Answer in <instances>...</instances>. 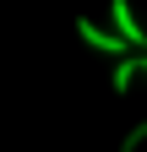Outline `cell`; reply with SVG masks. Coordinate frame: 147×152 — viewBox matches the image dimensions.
I'll return each mask as SVG.
<instances>
[{
	"mask_svg": "<svg viewBox=\"0 0 147 152\" xmlns=\"http://www.w3.org/2000/svg\"><path fill=\"white\" fill-rule=\"evenodd\" d=\"M109 22H115V33H120L131 49H147V33H142V22H136L131 0H109Z\"/></svg>",
	"mask_w": 147,
	"mask_h": 152,
	"instance_id": "cell-1",
	"label": "cell"
},
{
	"mask_svg": "<svg viewBox=\"0 0 147 152\" xmlns=\"http://www.w3.org/2000/svg\"><path fill=\"white\" fill-rule=\"evenodd\" d=\"M76 33H82V44H93V49H104V54H120V60H125V49H131L120 33H109V27H93L87 16L76 22Z\"/></svg>",
	"mask_w": 147,
	"mask_h": 152,
	"instance_id": "cell-2",
	"label": "cell"
},
{
	"mask_svg": "<svg viewBox=\"0 0 147 152\" xmlns=\"http://www.w3.org/2000/svg\"><path fill=\"white\" fill-rule=\"evenodd\" d=\"M136 71H142V60H131V54H125V60L115 65V76H109V87L125 98V92H131V82H136Z\"/></svg>",
	"mask_w": 147,
	"mask_h": 152,
	"instance_id": "cell-3",
	"label": "cell"
},
{
	"mask_svg": "<svg viewBox=\"0 0 147 152\" xmlns=\"http://www.w3.org/2000/svg\"><path fill=\"white\" fill-rule=\"evenodd\" d=\"M142 141H147V120L125 130V141H120V152H142Z\"/></svg>",
	"mask_w": 147,
	"mask_h": 152,
	"instance_id": "cell-4",
	"label": "cell"
},
{
	"mask_svg": "<svg viewBox=\"0 0 147 152\" xmlns=\"http://www.w3.org/2000/svg\"><path fill=\"white\" fill-rule=\"evenodd\" d=\"M142 71H147V54H142Z\"/></svg>",
	"mask_w": 147,
	"mask_h": 152,
	"instance_id": "cell-5",
	"label": "cell"
}]
</instances>
